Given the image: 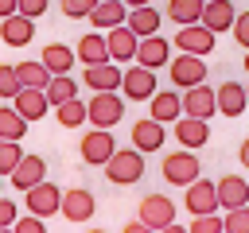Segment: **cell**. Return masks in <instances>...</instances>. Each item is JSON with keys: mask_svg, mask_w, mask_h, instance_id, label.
Instances as JSON below:
<instances>
[{"mask_svg": "<svg viewBox=\"0 0 249 233\" xmlns=\"http://www.w3.org/2000/svg\"><path fill=\"white\" fill-rule=\"evenodd\" d=\"M0 233H12V225H0Z\"/></svg>", "mask_w": 249, "mask_h": 233, "instance_id": "7dc6e473", "label": "cell"}, {"mask_svg": "<svg viewBox=\"0 0 249 233\" xmlns=\"http://www.w3.org/2000/svg\"><path fill=\"white\" fill-rule=\"evenodd\" d=\"M136 221H144L148 229H163V225L175 221V202H171L167 194H144V198H140V217H136Z\"/></svg>", "mask_w": 249, "mask_h": 233, "instance_id": "30bf717a", "label": "cell"}, {"mask_svg": "<svg viewBox=\"0 0 249 233\" xmlns=\"http://www.w3.org/2000/svg\"><path fill=\"white\" fill-rule=\"evenodd\" d=\"M39 62L47 66V74H70V70H74V50H70L66 43H51Z\"/></svg>", "mask_w": 249, "mask_h": 233, "instance_id": "f1b7e54d", "label": "cell"}, {"mask_svg": "<svg viewBox=\"0 0 249 233\" xmlns=\"http://www.w3.org/2000/svg\"><path fill=\"white\" fill-rule=\"evenodd\" d=\"M175 50L206 58V54L214 50V31H210V27H202V23H183V27L175 31Z\"/></svg>", "mask_w": 249, "mask_h": 233, "instance_id": "52a82bcc", "label": "cell"}, {"mask_svg": "<svg viewBox=\"0 0 249 233\" xmlns=\"http://www.w3.org/2000/svg\"><path fill=\"white\" fill-rule=\"evenodd\" d=\"M124 8H140V4H152V0H121Z\"/></svg>", "mask_w": 249, "mask_h": 233, "instance_id": "bcb514c9", "label": "cell"}, {"mask_svg": "<svg viewBox=\"0 0 249 233\" xmlns=\"http://www.w3.org/2000/svg\"><path fill=\"white\" fill-rule=\"evenodd\" d=\"M198 175H202V163H198V155H195L191 148L163 155V179H167L171 186H187V183L198 179Z\"/></svg>", "mask_w": 249, "mask_h": 233, "instance_id": "277c9868", "label": "cell"}, {"mask_svg": "<svg viewBox=\"0 0 249 233\" xmlns=\"http://www.w3.org/2000/svg\"><path fill=\"white\" fill-rule=\"evenodd\" d=\"M187 233H222V217L218 214H195Z\"/></svg>", "mask_w": 249, "mask_h": 233, "instance_id": "8d00e7d4", "label": "cell"}, {"mask_svg": "<svg viewBox=\"0 0 249 233\" xmlns=\"http://www.w3.org/2000/svg\"><path fill=\"white\" fill-rule=\"evenodd\" d=\"M23 194H27V198H23L27 214H35V217H51V214H58V198H62V190H58L54 183L39 179V183H35V186H27Z\"/></svg>", "mask_w": 249, "mask_h": 233, "instance_id": "9c48e42d", "label": "cell"}, {"mask_svg": "<svg viewBox=\"0 0 249 233\" xmlns=\"http://www.w3.org/2000/svg\"><path fill=\"white\" fill-rule=\"evenodd\" d=\"M12 109H16L23 120H39V116H47V113H51V105H47L43 89H31V85H19V89H16Z\"/></svg>", "mask_w": 249, "mask_h": 233, "instance_id": "d6986e66", "label": "cell"}, {"mask_svg": "<svg viewBox=\"0 0 249 233\" xmlns=\"http://www.w3.org/2000/svg\"><path fill=\"white\" fill-rule=\"evenodd\" d=\"M16 89H19V78H16V66H8V62H0V97H16Z\"/></svg>", "mask_w": 249, "mask_h": 233, "instance_id": "74e56055", "label": "cell"}, {"mask_svg": "<svg viewBox=\"0 0 249 233\" xmlns=\"http://www.w3.org/2000/svg\"><path fill=\"white\" fill-rule=\"evenodd\" d=\"M8 179H12L16 190H27V186H35L39 179H47V159H43V155H19V163L8 171Z\"/></svg>", "mask_w": 249, "mask_h": 233, "instance_id": "e0dca14e", "label": "cell"}, {"mask_svg": "<svg viewBox=\"0 0 249 233\" xmlns=\"http://www.w3.org/2000/svg\"><path fill=\"white\" fill-rule=\"evenodd\" d=\"M31 35H35V19H27V16H19V12H12V16L0 19V39H4L8 47H27Z\"/></svg>", "mask_w": 249, "mask_h": 233, "instance_id": "7402d4cb", "label": "cell"}, {"mask_svg": "<svg viewBox=\"0 0 249 233\" xmlns=\"http://www.w3.org/2000/svg\"><path fill=\"white\" fill-rule=\"evenodd\" d=\"M198 12H202V0H167V19L171 23H198Z\"/></svg>", "mask_w": 249, "mask_h": 233, "instance_id": "4dcf8cb0", "label": "cell"}, {"mask_svg": "<svg viewBox=\"0 0 249 233\" xmlns=\"http://www.w3.org/2000/svg\"><path fill=\"white\" fill-rule=\"evenodd\" d=\"M12 12H16V0H0V19L12 16Z\"/></svg>", "mask_w": 249, "mask_h": 233, "instance_id": "ee69618b", "label": "cell"}, {"mask_svg": "<svg viewBox=\"0 0 249 233\" xmlns=\"http://www.w3.org/2000/svg\"><path fill=\"white\" fill-rule=\"evenodd\" d=\"M222 233H249V206H233L222 217Z\"/></svg>", "mask_w": 249, "mask_h": 233, "instance_id": "836d02e7", "label": "cell"}, {"mask_svg": "<svg viewBox=\"0 0 249 233\" xmlns=\"http://www.w3.org/2000/svg\"><path fill=\"white\" fill-rule=\"evenodd\" d=\"M101 167H105V179H109L113 186H132V183L144 179V151H136V148H117Z\"/></svg>", "mask_w": 249, "mask_h": 233, "instance_id": "6da1fadb", "label": "cell"}, {"mask_svg": "<svg viewBox=\"0 0 249 233\" xmlns=\"http://www.w3.org/2000/svg\"><path fill=\"white\" fill-rule=\"evenodd\" d=\"M160 23H163V16L156 12V4H140V8H128V12H124V27H128L136 39L156 35V31H160Z\"/></svg>", "mask_w": 249, "mask_h": 233, "instance_id": "ac0fdd59", "label": "cell"}, {"mask_svg": "<svg viewBox=\"0 0 249 233\" xmlns=\"http://www.w3.org/2000/svg\"><path fill=\"white\" fill-rule=\"evenodd\" d=\"M93 4H97V0H58V8H62L66 19H86V16L93 12Z\"/></svg>", "mask_w": 249, "mask_h": 233, "instance_id": "d590c367", "label": "cell"}, {"mask_svg": "<svg viewBox=\"0 0 249 233\" xmlns=\"http://www.w3.org/2000/svg\"><path fill=\"white\" fill-rule=\"evenodd\" d=\"M12 233H47V225H43V217H35V214H19V217L12 221Z\"/></svg>", "mask_w": 249, "mask_h": 233, "instance_id": "f35d334b", "label": "cell"}, {"mask_svg": "<svg viewBox=\"0 0 249 233\" xmlns=\"http://www.w3.org/2000/svg\"><path fill=\"white\" fill-rule=\"evenodd\" d=\"M167 58H171V43H167L160 31L136 39V54H132V62H140V66H148V70H160V66H167Z\"/></svg>", "mask_w": 249, "mask_h": 233, "instance_id": "8fae6325", "label": "cell"}, {"mask_svg": "<svg viewBox=\"0 0 249 233\" xmlns=\"http://www.w3.org/2000/svg\"><path fill=\"white\" fill-rule=\"evenodd\" d=\"M148 109H152V120H160V124H171L183 109H179V89H156L152 97H148Z\"/></svg>", "mask_w": 249, "mask_h": 233, "instance_id": "484cf974", "label": "cell"}, {"mask_svg": "<svg viewBox=\"0 0 249 233\" xmlns=\"http://www.w3.org/2000/svg\"><path fill=\"white\" fill-rule=\"evenodd\" d=\"M105 50H109V62H132V54H136V35L124 27V23H117V27H109L105 31Z\"/></svg>", "mask_w": 249, "mask_h": 233, "instance_id": "2e32d148", "label": "cell"}, {"mask_svg": "<svg viewBox=\"0 0 249 233\" xmlns=\"http://www.w3.org/2000/svg\"><path fill=\"white\" fill-rule=\"evenodd\" d=\"M233 0H202V12H198V23L202 27H210L214 35L218 31H230V23H233Z\"/></svg>", "mask_w": 249, "mask_h": 233, "instance_id": "44dd1931", "label": "cell"}, {"mask_svg": "<svg viewBox=\"0 0 249 233\" xmlns=\"http://www.w3.org/2000/svg\"><path fill=\"white\" fill-rule=\"evenodd\" d=\"M179 109L187 113V116H198V120H210L218 109H214V89L206 85V82H198V85H187V97L179 93Z\"/></svg>", "mask_w": 249, "mask_h": 233, "instance_id": "7c38bea8", "label": "cell"}, {"mask_svg": "<svg viewBox=\"0 0 249 233\" xmlns=\"http://www.w3.org/2000/svg\"><path fill=\"white\" fill-rule=\"evenodd\" d=\"M82 82L89 85V93H101V89H117V85H121V66H117V62H93V66H86Z\"/></svg>", "mask_w": 249, "mask_h": 233, "instance_id": "603a6c76", "label": "cell"}, {"mask_svg": "<svg viewBox=\"0 0 249 233\" xmlns=\"http://www.w3.org/2000/svg\"><path fill=\"white\" fill-rule=\"evenodd\" d=\"M74 62H82V66H93V62H109V50H105V35H101V31H89V35H82V39H78V47H74Z\"/></svg>", "mask_w": 249, "mask_h": 233, "instance_id": "d4e9b609", "label": "cell"}, {"mask_svg": "<svg viewBox=\"0 0 249 233\" xmlns=\"http://www.w3.org/2000/svg\"><path fill=\"white\" fill-rule=\"evenodd\" d=\"M16 78H19V85L43 89L51 74H47V66H43V62H16Z\"/></svg>", "mask_w": 249, "mask_h": 233, "instance_id": "d6a6232c", "label": "cell"}, {"mask_svg": "<svg viewBox=\"0 0 249 233\" xmlns=\"http://www.w3.org/2000/svg\"><path fill=\"white\" fill-rule=\"evenodd\" d=\"M214 198L222 210H233V206H249V183L241 175H222L214 183Z\"/></svg>", "mask_w": 249, "mask_h": 233, "instance_id": "5bb4252c", "label": "cell"}, {"mask_svg": "<svg viewBox=\"0 0 249 233\" xmlns=\"http://www.w3.org/2000/svg\"><path fill=\"white\" fill-rule=\"evenodd\" d=\"M237 47H249V12H233V23H230Z\"/></svg>", "mask_w": 249, "mask_h": 233, "instance_id": "ab89813d", "label": "cell"}, {"mask_svg": "<svg viewBox=\"0 0 249 233\" xmlns=\"http://www.w3.org/2000/svg\"><path fill=\"white\" fill-rule=\"evenodd\" d=\"M23 132H27V120L12 105H0V140H23Z\"/></svg>", "mask_w": 249, "mask_h": 233, "instance_id": "1f68e13d", "label": "cell"}, {"mask_svg": "<svg viewBox=\"0 0 249 233\" xmlns=\"http://www.w3.org/2000/svg\"><path fill=\"white\" fill-rule=\"evenodd\" d=\"M86 233H105V229H86Z\"/></svg>", "mask_w": 249, "mask_h": 233, "instance_id": "c3c4849f", "label": "cell"}, {"mask_svg": "<svg viewBox=\"0 0 249 233\" xmlns=\"http://www.w3.org/2000/svg\"><path fill=\"white\" fill-rule=\"evenodd\" d=\"M54 120H58L62 128H82V124H86V101L70 97V101H62V105H54Z\"/></svg>", "mask_w": 249, "mask_h": 233, "instance_id": "f546056e", "label": "cell"}, {"mask_svg": "<svg viewBox=\"0 0 249 233\" xmlns=\"http://www.w3.org/2000/svg\"><path fill=\"white\" fill-rule=\"evenodd\" d=\"M86 120H89L93 128H113V124H121V120H124V101H121V93H117V89L93 93V97L86 101Z\"/></svg>", "mask_w": 249, "mask_h": 233, "instance_id": "7a4b0ae2", "label": "cell"}, {"mask_svg": "<svg viewBox=\"0 0 249 233\" xmlns=\"http://www.w3.org/2000/svg\"><path fill=\"white\" fill-rule=\"evenodd\" d=\"M43 97H47V105L54 109V105H62V101L78 97V82H74L70 74H51V78H47V85H43Z\"/></svg>", "mask_w": 249, "mask_h": 233, "instance_id": "83f0119b", "label": "cell"}, {"mask_svg": "<svg viewBox=\"0 0 249 233\" xmlns=\"http://www.w3.org/2000/svg\"><path fill=\"white\" fill-rule=\"evenodd\" d=\"M47 8H51V0H16V12L27 16V19H39Z\"/></svg>", "mask_w": 249, "mask_h": 233, "instance_id": "60d3db41", "label": "cell"}, {"mask_svg": "<svg viewBox=\"0 0 249 233\" xmlns=\"http://www.w3.org/2000/svg\"><path fill=\"white\" fill-rule=\"evenodd\" d=\"M167 78L175 82V89H187V85H198V82H206V58H198V54H175V58H167Z\"/></svg>", "mask_w": 249, "mask_h": 233, "instance_id": "3957f363", "label": "cell"}, {"mask_svg": "<svg viewBox=\"0 0 249 233\" xmlns=\"http://www.w3.org/2000/svg\"><path fill=\"white\" fill-rule=\"evenodd\" d=\"M93 210H97V198H93V190H86V186H70V190H62V198H58V214H62L66 221H89Z\"/></svg>", "mask_w": 249, "mask_h": 233, "instance_id": "8992f818", "label": "cell"}, {"mask_svg": "<svg viewBox=\"0 0 249 233\" xmlns=\"http://www.w3.org/2000/svg\"><path fill=\"white\" fill-rule=\"evenodd\" d=\"M113 151H117V140H113L109 128H89V132L78 140V155H82L89 167H101Z\"/></svg>", "mask_w": 249, "mask_h": 233, "instance_id": "5b68a950", "label": "cell"}, {"mask_svg": "<svg viewBox=\"0 0 249 233\" xmlns=\"http://www.w3.org/2000/svg\"><path fill=\"white\" fill-rule=\"evenodd\" d=\"M245 105H249V93H245L241 82H222V85L214 89V109H218L222 116H241Z\"/></svg>", "mask_w": 249, "mask_h": 233, "instance_id": "4fadbf2b", "label": "cell"}, {"mask_svg": "<svg viewBox=\"0 0 249 233\" xmlns=\"http://www.w3.org/2000/svg\"><path fill=\"white\" fill-rule=\"evenodd\" d=\"M156 233H187V229H183L179 221H171V225H163V229H156Z\"/></svg>", "mask_w": 249, "mask_h": 233, "instance_id": "f6af8a7d", "label": "cell"}, {"mask_svg": "<svg viewBox=\"0 0 249 233\" xmlns=\"http://www.w3.org/2000/svg\"><path fill=\"white\" fill-rule=\"evenodd\" d=\"M171 124H175V140H179L183 148H191V151H195V148H202V144L210 140V128H206V120H198V116L179 113Z\"/></svg>", "mask_w": 249, "mask_h": 233, "instance_id": "ffe728a7", "label": "cell"}, {"mask_svg": "<svg viewBox=\"0 0 249 233\" xmlns=\"http://www.w3.org/2000/svg\"><path fill=\"white\" fill-rule=\"evenodd\" d=\"M16 217H19V206H16L12 198H4V194H0V225H12Z\"/></svg>", "mask_w": 249, "mask_h": 233, "instance_id": "b9f144b4", "label": "cell"}, {"mask_svg": "<svg viewBox=\"0 0 249 233\" xmlns=\"http://www.w3.org/2000/svg\"><path fill=\"white\" fill-rule=\"evenodd\" d=\"M19 155H23L19 140H0V175H8V171L19 163Z\"/></svg>", "mask_w": 249, "mask_h": 233, "instance_id": "e575fe53", "label": "cell"}, {"mask_svg": "<svg viewBox=\"0 0 249 233\" xmlns=\"http://www.w3.org/2000/svg\"><path fill=\"white\" fill-rule=\"evenodd\" d=\"M124 233H156V229H148L144 221H128V225H124Z\"/></svg>", "mask_w": 249, "mask_h": 233, "instance_id": "7bdbcfd3", "label": "cell"}, {"mask_svg": "<svg viewBox=\"0 0 249 233\" xmlns=\"http://www.w3.org/2000/svg\"><path fill=\"white\" fill-rule=\"evenodd\" d=\"M132 148L136 151H160L163 148V124L160 120H152V116H144V120H136L132 124Z\"/></svg>", "mask_w": 249, "mask_h": 233, "instance_id": "cb8c5ba5", "label": "cell"}, {"mask_svg": "<svg viewBox=\"0 0 249 233\" xmlns=\"http://www.w3.org/2000/svg\"><path fill=\"white\" fill-rule=\"evenodd\" d=\"M117 89H124V97L128 101H148L152 93H156V70H148V66H128V70H121V85Z\"/></svg>", "mask_w": 249, "mask_h": 233, "instance_id": "ba28073f", "label": "cell"}, {"mask_svg": "<svg viewBox=\"0 0 249 233\" xmlns=\"http://www.w3.org/2000/svg\"><path fill=\"white\" fill-rule=\"evenodd\" d=\"M183 190H187V210H191V217H195V214H218V198H214V183H210V179L198 175V179H191Z\"/></svg>", "mask_w": 249, "mask_h": 233, "instance_id": "9a60e30c", "label": "cell"}, {"mask_svg": "<svg viewBox=\"0 0 249 233\" xmlns=\"http://www.w3.org/2000/svg\"><path fill=\"white\" fill-rule=\"evenodd\" d=\"M124 12H128V8H124L121 0H97L86 19H93V31H109V27L124 23Z\"/></svg>", "mask_w": 249, "mask_h": 233, "instance_id": "4316f807", "label": "cell"}]
</instances>
